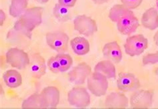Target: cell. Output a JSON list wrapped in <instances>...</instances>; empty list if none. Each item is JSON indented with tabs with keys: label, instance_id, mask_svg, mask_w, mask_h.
<instances>
[{
	"label": "cell",
	"instance_id": "6da1fadb",
	"mask_svg": "<svg viewBox=\"0 0 158 109\" xmlns=\"http://www.w3.org/2000/svg\"><path fill=\"white\" fill-rule=\"evenodd\" d=\"M109 18L117 24L118 31L125 35L135 32L139 26L138 19L133 11L123 5L117 4L111 8Z\"/></svg>",
	"mask_w": 158,
	"mask_h": 109
},
{
	"label": "cell",
	"instance_id": "7a4b0ae2",
	"mask_svg": "<svg viewBox=\"0 0 158 109\" xmlns=\"http://www.w3.org/2000/svg\"><path fill=\"white\" fill-rule=\"evenodd\" d=\"M43 8L34 7L26 10L14 24V29L31 39V32L42 22Z\"/></svg>",
	"mask_w": 158,
	"mask_h": 109
},
{
	"label": "cell",
	"instance_id": "3957f363",
	"mask_svg": "<svg viewBox=\"0 0 158 109\" xmlns=\"http://www.w3.org/2000/svg\"><path fill=\"white\" fill-rule=\"evenodd\" d=\"M148 47V40L141 34L128 37L124 45L125 51L131 57L140 55Z\"/></svg>",
	"mask_w": 158,
	"mask_h": 109
},
{
	"label": "cell",
	"instance_id": "277c9868",
	"mask_svg": "<svg viewBox=\"0 0 158 109\" xmlns=\"http://www.w3.org/2000/svg\"><path fill=\"white\" fill-rule=\"evenodd\" d=\"M107 88L108 81L106 76L98 72L91 73L88 78V89L94 96L99 97L105 95Z\"/></svg>",
	"mask_w": 158,
	"mask_h": 109
},
{
	"label": "cell",
	"instance_id": "5b68a950",
	"mask_svg": "<svg viewBox=\"0 0 158 109\" xmlns=\"http://www.w3.org/2000/svg\"><path fill=\"white\" fill-rule=\"evenodd\" d=\"M6 60L12 67L22 70L30 65V60L27 53L18 48H11L6 53Z\"/></svg>",
	"mask_w": 158,
	"mask_h": 109
},
{
	"label": "cell",
	"instance_id": "8992f818",
	"mask_svg": "<svg viewBox=\"0 0 158 109\" xmlns=\"http://www.w3.org/2000/svg\"><path fill=\"white\" fill-rule=\"evenodd\" d=\"M69 36L62 31L49 32L46 34L48 45L54 51L63 53L68 51Z\"/></svg>",
	"mask_w": 158,
	"mask_h": 109
},
{
	"label": "cell",
	"instance_id": "52a82bcc",
	"mask_svg": "<svg viewBox=\"0 0 158 109\" xmlns=\"http://www.w3.org/2000/svg\"><path fill=\"white\" fill-rule=\"evenodd\" d=\"M68 99L70 105L79 108L88 107L90 104V96L83 87L73 88L68 92Z\"/></svg>",
	"mask_w": 158,
	"mask_h": 109
},
{
	"label": "cell",
	"instance_id": "ba28073f",
	"mask_svg": "<svg viewBox=\"0 0 158 109\" xmlns=\"http://www.w3.org/2000/svg\"><path fill=\"white\" fill-rule=\"evenodd\" d=\"M74 29L86 37L93 35L98 31L95 21L85 15H78L73 20Z\"/></svg>",
	"mask_w": 158,
	"mask_h": 109
},
{
	"label": "cell",
	"instance_id": "9c48e42d",
	"mask_svg": "<svg viewBox=\"0 0 158 109\" xmlns=\"http://www.w3.org/2000/svg\"><path fill=\"white\" fill-rule=\"evenodd\" d=\"M153 99V91L136 90L131 96L130 105L134 108H148L152 105Z\"/></svg>",
	"mask_w": 158,
	"mask_h": 109
},
{
	"label": "cell",
	"instance_id": "30bf717a",
	"mask_svg": "<svg viewBox=\"0 0 158 109\" xmlns=\"http://www.w3.org/2000/svg\"><path fill=\"white\" fill-rule=\"evenodd\" d=\"M91 73V67L86 63H81L68 73L69 81L76 85L84 84Z\"/></svg>",
	"mask_w": 158,
	"mask_h": 109
},
{
	"label": "cell",
	"instance_id": "8fae6325",
	"mask_svg": "<svg viewBox=\"0 0 158 109\" xmlns=\"http://www.w3.org/2000/svg\"><path fill=\"white\" fill-rule=\"evenodd\" d=\"M119 90L123 92H133L140 87L139 79L135 75L130 73H121L119 74L117 81Z\"/></svg>",
	"mask_w": 158,
	"mask_h": 109
},
{
	"label": "cell",
	"instance_id": "7c38bea8",
	"mask_svg": "<svg viewBox=\"0 0 158 109\" xmlns=\"http://www.w3.org/2000/svg\"><path fill=\"white\" fill-rule=\"evenodd\" d=\"M44 108H56L60 102V91L55 87H48L41 93Z\"/></svg>",
	"mask_w": 158,
	"mask_h": 109
},
{
	"label": "cell",
	"instance_id": "4fadbf2b",
	"mask_svg": "<svg viewBox=\"0 0 158 109\" xmlns=\"http://www.w3.org/2000/svg\"><path fill=\"white\" fill-rule=\"evenodd\" d=\"M30 71L35 79H41L46 73V64L44 58L38 53L31 55L30 63Z\"/></svg>",
	"mask_w": 158,
	"mask_h": 109
},
{
	"label": "cell",
	"instance_id": "5bb4252c",
	"mask_svg": "<svg viewBox=\"0 0 158 109\" xmlns=\"http://www.w3.org/2000/svg\"><path fill=\"white\" fill-rule=\"evenodd\" d=\"M103 56L114 63H119L122 59V52L117 41L106 43L103 48Z\"/></svg>",
	"mask_w": 158,
	"mask_h": 109
},
{
	"label": "cell",
	"instance_id": "9a60e30c",
	"mask_svg": "<svg viewBox=\"0 0 158 109\" xmlns=\"http://www.w3.org/2000/svg\"><path fill=\"white\" fill-rule=\"evenodd\" d=\"M129 105L126 96L119 92H114L107 96L105 106L109 108H125Z\"/></svg>",
	"mask_w": 158,
	"mask_h": 109
},
{
	"label": "cell",
	"instance_id": "2e32d148",
	"mask_svg": "<svg viewBox=\"0 0 158 109\" xmlns=\"http://www.w3.org/2000/svg\"><path fill=\"white\" fill-rule=\"evenodd\" d=\"M141 24L149 30H155L158 28V12L154 7L145 11L141 18Z\"/></svg>",
	"mask_w": 158,
	"mask_h": 109
},
{
	"label": "cell",
	"instance_id": "e0dca14e",
	"mask_svg": "<svg viewBox=\"0 0 158 109\" xmlns=\"http://www.w3.org/2000/svg\"><path fill=\"white\" fill-rule=\"evenodd\" d=\"M73 51L77 55H85L90 50L89 41L84 37H76L70 41Z\"/></svg>",
	"mask_w": 158,
	"mask_h": 109
},
{
	"label": "cell",
	"instance_id": "ac0fdd59",
	"mask_svg": "<svg viewBox=\"0 0 158 109\" xmlns=\"http://www.w3.org/2000/svg\"><path fill=\"white\" fill-rule=\"evenodd\" d=\"M94 71L103 75L107 79H114L116 76L115 66L110 60H105L98 63L95 67Z\"/></svg>",
	"mask_w": 158,
	"mask_h": 109
},
{
	"label": "cell",
	"instance_id": "d6986e66",
	"mask_svg": "<svg viewBox=\"0 0 158 109\" xmlns=\"http://www.w3.org/2000/svg\"><path fill=\"white\" fill-rule=\"evenodd\" d=\"M3 79L6 85L10 88H17L22 83V77L16 70H8L4 73Z\"/></svg>",
	"mask_w": 158,
	"mask_h": 109
},
{
	"label": "cell",
	"instance_id": "ffe728a7",
	"mask_svg": "<svg viewBox=\"0 0 158 109\" xmlns=\"http://www.w3.org/2000/svg\"><path fill=\"white\" fill-rule=\"evenodd\" d=\"M28 0H11L10 14L14 18L22 15L26 10Z\"/></svg>",
	"mask_w": 158,
	"mask_h": 109
},
{
	"label": "cell",
	"instance_id": "44dd1931",
	"mask_svg": "<svg viewBox=\"0 0 158 109\" xmlns=\"http://www.w3.org/2000/svg\"><path fill=\"white\" fill-rule=\"evenodd\" d=\"M53 14L55 18L61 22H66L71 19L72 14L69 7L56 3L53 7Z\"/></svg>",
	"mask_w": 158,
	"mask_h": 109
},
{
	"label": "cell",
	"instance_id": "7402d4cb",
	"mask_svg": "<svg viewBox=\"0 0 158 109\" xmlns=\"http://www.w3.org/2000/svg\"><path fill=\"white\" fill-rule=\"evenodd\" d=\"M23 108H44L41 95L35 93L24 100L22 103Z\"/></svg>",
	"mask_w": 158,
	"mask_h": 109
},
{
	"label": "cell",
	"instance_id": "603a6c76",
	"mask_svg": "<svg viewBox=\"0 0 158 109\" xmlns=\"http://www.w3.org/2000/svg\"><path fill=\"white\" fill-rule=\"evenodd\" d=\"M60 65L61 72H65L70 69L73 64L72 58L68 54L59 53L56 56Z\"/></svg>",
	"mask_w": 158,
	"mask_h": 109
},
{
	"label": "cell",
	"instance_id": "cb8c5ba5",
	"mask_svg": "<svg viewBox=\"0 0 158 109\" xmlns=\"http://www.w3.org/2000/svg\"><path fill=\"white\" fill-rule=\"evenodd\" d=\"M48 67L49 69L54 73L61 72L60 65L56 57H52L48 61Z\"/></svg>",
	"mask_w": 158,
	"mask_h": 109
},
{
	"label": "cell",
	"instance_id": "d4e9b609",
	"mask_svg": "<svg viewBox=\"0 0 158 109\" xmlns=\"http://www.w3.org/2000/svg\"><path fill=\"white\" fill-rule=\"evenodd\" d=\"M143 65H153L158 63V51L154 53H149L145 54L143 57Z\"/></svg>",
	"mask_w": 158,
	"mask_h": 109
},
{
	"label": "cell",
	"instance_id": "484cf974",
	"mask_svg": "<svg viewBox=\"0 0 158 109\" xmlns=\"http://www.w3.org/2000/svg\"><path fill=\"white\" fill-rule=\"evenodd\" d=\"M122 5L130 10H134L138 7L143 0H121Z\"/></svg>",
	"mask_w": 158,
	"mask_h": 109
},
{
	"label": "cell",
	"instance_id": "4316f807",
	"mask_svg": "<svg viewBox=\"0 0 158 109\" xmlns=\"http://www.w3.org/2000/svg\"><path fill=\"white\" fill-rule=\"evenodd\" d=\"M76 2L77 0H58V2L60 4L68 7H73Z\"/></svg>",
	"mask_w": 158,
	"mask_h": 109
},
{
	"label": "cell",
	"instance_id": "83f0119b",
	"mask_svg": "<svg viewBox=\"0 0 158 109\" xmlns=\"http://www.w3.org/2000/svg\"><path fill=\"white\" fill-rule=\"evenodd\" d=\"M6 16L5 13H4L2 10H0V22H1V24L0 25H1V26H3V22H5L6 20Z\"/></svg>",
	"mask_w": 158,
	"mask_h": 109
},
{
	"label": "cell",
	"instance_id": "f1b7e54d",
	"mask_svg": "<svg viewBox=\"0 0 158 109\" xmlns=\"http://www.w3.org/2000/svg\"><path fill=\"white\" fill-rule=\"evenodd\" d=\"M92 1L95 4H98V5H101V4L107 3L108 1H109V0H92Z\"/></svg>",
	"mask_w": 158,
	"mask_h": 109
},
{
	"label": "cell",
	"instance_id": "f546056e",
	"mask_svg": "<svg viewBox=\"0 0 158 109\" xmlns=\"http://www.w3.org/2000/svg\"><path fill=\"white\" fill-rule=\"evenodd\" d=\"M153 40H154L156 45L158 47V31L156 33V34L154 35V37H153Z\"/></svg>",
	"mask_w": 158,
	"mask_h": 109
},
{
	"label": "cell",
	"instance_id": "4dcf8cb0",
	"mask_svg": "<svg viewBox=\"0 0 158 109\" xmlns=\"http://www.w3.org/2000/svg\"><path fill=\"white\" fill-rule=\"evenodd\" d=\"M36 2H37L40 3H45L49 2V0H36Z\"/></svg>",
	"mask_w": 158,
	"mask_h": 109
},
{
	"label": "cell",
	"instance_id": "1f68e13d",
	"mask_svg": "<svg viewBox=\"0 0 158 109\" xmlns=\"http://www.w3.org/2000/svg\"><path fill=\"white\" fill-rule=\"evenodd\" d=\"M155 74H156V75L157 79H158V67H157V68L156 69V71H155Z\"/></svg>",
	"mask_w": 158,
	"mask_h": 109
},
{
	"label": "cell",
	"instance_id": "d6a6232c",
	"mask_svg": "<svg viewBox=\"0 0 158 109\" xmlns=\"http://www.w3.org/2000/svg\"><path fill=\"white\" fill-rule=\"evenodd\" d=\"M156 6H157V8L158 10V0H156Z\"/></svg>",
	"mask_w": 158,
	"mask_h": 109
}]
</instances>
